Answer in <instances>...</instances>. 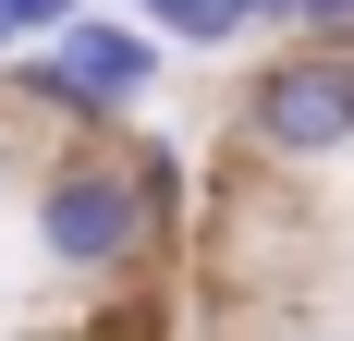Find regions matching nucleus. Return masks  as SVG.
I'll list each match as a JSON object with an SVG mask.
<instances>
[{"label":"nucleus","instance_id":"nucleus-1","mask_svg":"<svg viewBox=\"0 0 354 341\" xmlns=\"http://www.w3.org/2000/svg\"><path fill=\"white\" fill-rule=\"evenodd\" d=\"M147 244H159V220H147L122 146H62L37 170V256L62 280H135Z\"/></svg>","mask_w":354,"mask_h":341},{"label":"nucleus","instance_id":"nucleus-2","mask_svg":"<svg viewBox=\"0 0 354 341\" xmlns=\"http://www.w3.org/2000/svg\"><path fill=\"white\" fill-rule=\"evenodd\" d=\"M245 146L269 170H330L354 146V37H293L245 86Z\"/></svg>","mask_w":354,"mask_h":341},{"label":"nucleus","instance_id":"nucleus-3","mask_svg":"<svg viewBox=\"0 0 354 341\" xmlns=\"http://www.w3.org/2000/svg\"><path fill=\"white\" fill-rule=\"evenodd\" d=\"M12 86H25L37 110H62V122H122V110H147V86H159V37L122 25V12H73V25L49 37V61H12Z\"/></svg>","mask_w":354,"mask_h":341},{"label":"nucleus","instance_id":"nucleus-4","mask_svg":"<svg viewBox=\"0 0 354 341\" xmlns=\"http://www.w3.org/2000/svg\"><path fill=\"white\" fill-rule=\"evenodd\" d=\"M73 341H171V305L159 293H110L98 317H73Z\"/></svg>","mask_w":354,"mask_h":341},{"label":"nucleus","instance_id":"nucleus-5","mask_svg":"<svg viewBox=\"0 0 354 341\" xmlns=\"http://www.w3.org/2000/svg\"><path fill=\"white\" fill-rule=\"evenodd\" d=\"M73 12H86V0H0V25H12V49H25V37H62Z\"/></svg>","mask_w":354,"mask_h":341},{"label":"nucleus","instance_id":"nucleus-6","mask_svg":"<svg viewBox=\"0 0 354 341\" xmlns=\"http://www.w3.org/2000/svg\"><path fill=\"white\" fill-rule=\"evenodd\" d=\"M0 195H12V146H0Z\"/></svg>","mask_w":354,"mask_h":341},{"label":"nucleus","instance_id":"nucleus-7","mask_svg":"<svg viewBox=\"0 0 354 341\" xmlns=\"http://www.w3.org/2000/svg\"><path fill=\"white\" fill-rule=\"evenodd\" d=\"M0 73H12V25H0Z\"/></svg>","mask_w":354,"mask_h":341},{"label":"nucleus","instance_id":"nucleus-8","mask_svg":"<svg viewBox=\"0 0 354 341\" xmlns=\"http://www.w3.org/2000/svg\"><path fill=\"white\" fill-rule=\"evenodd\" d=\"M293 341H318V329H293Z\"/></svg>","mask_w":354,"mask_h":341}]
</instances>
